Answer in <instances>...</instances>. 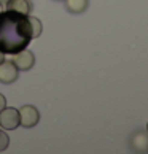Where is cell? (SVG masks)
Instances as JSON below:
<instances>
[{"instance_id": "cell-12", "label": "cell", "mask_w": 148, "mask_h": 154, "mask_svg": "<svg viewBox=\"0 0 148 154\" xmlns=\"http://www.w3.org/2000/svg\"><path fill=\"white\" fill-rule=\"evenodd\" d=\"M3 60H5V53H3V51H0V64H2Z\"/></svg>"}, {"instance_id": "cell-1", "label": "cell", "mask_w": 148, "mask_h": 154, "mask_svg": "<svg viewBox=\"0 0 148 154\" xmlns=\"http://www.w3.org/2000/svg\"><path fill=\"white\" fill-rule=\"evenodd\" d=\"M32 40L30 22L27 14L11 10L0 13V51L5 54H14L27 48Z\"/></svg>"}, {"instance_id": "cell-7", "label": "cell", "mask_w": 148, "mask_h": 154, "mask_svg": "<svg viewBox=\"0 0 148 154\" xmlns=\"http://www.w3.org/2000/svg\"><path fill=\"white\" fill-rule=\"evenodd\" d=\"M7 10L16 11V13H21V14H29L32 10V3L30 0H8Z\"/></svg>"}, {"instance_id": "cell-11", "label": "cell", "mask_w": 148, "mask_h": 154, "mask_svg": "<svg viewBox=\"0 0 148 154\" xmlns=\"http://www.w3.org/2000/svg\"><path fill=\"white\" fill-rule=\"evenodd\" d=\"M5 106H7V99H5V97L0 94V111H2Z\"/></svg>"}, {"instance_id": "cell-8", "label": "cell", "mask_w": 148, "mask_h": 154, "mask_svg": "<svg viewBox=\"0 0 148 154\" xmlns=\"http://www.w3.org/2000/svg\"><path fill=\"white\" fill-rule=\"evenodd\" d=\"M65 8L73 14H80L88 8V0H65Z\"/></svg>"}, {"instance_id": "cell-6", "label": "cell", "mask_w": 148, "mask_h": 154, "mask_svg": "<svg viewBox=\"0 0 148 154\" xmlns=\"http://www.w3.org/2000/svg\"><path fill=\"white\" fill-rule=\"evenodd\" d=\"M131 148L137 152L148 151V132H135L131 137Z\"/></svg>"}, {"instance_id": "cell-9", "label": "cell", "mask_w": 148, "mask_h": 154, "mask_svg": "<svg viewBox=\"0 0 148 154\" xmlns=\"http://www.w3.org/2000/svg\"><path fill=\"white\" fill-rule=\"evenodd\" d=\"M27 18H29V22H30L32 38L40 37V35H42V30H43V26H42V22H40V19L35 18V16H29V14H27Z\"/></svg>"}, {"instance_id": "cell-13", "label": "cell", "mask_w": 148, "mask_h": 154, "mask_svg": "<svg viewBox=\"0 0 148 154\" xmlns=\"http://www.w3.org/2000/svg\"><path fill=\"white\" fill-rule=\"evenodd\" d=\"M3 10H5V8H3V3H2V2H0V13H2V11H3Z\"/></svg>"}, {"instance_id": "cell-2", "label": "cell", "mask_w": 148, "mask_h": 154, "mask_svg": "<svg viewBox=\"0 0 148 154\" xmlns=\"http://www.w3.org/2000/svg\"><path fill=\"white\" fill-rule=\"evenodd\" d=\"M19 125L22 127H33V125H37L38 121H40V113L35 106L32 105H24L19 108Z\"/></svg>"}, {"instance_id": "cell-15", "label": "cell", "mask_w": 148, "mask_h": 154, "mask_svg": "<svg viewBox=\"0 0 148 154\" xmlns=\"http://www.w3.org/2000/svg\"><path fill=\"white\" fill-rule=\"evenodd\" d=\"M146 132H148V124H146Z\"/></svg>"}, {"instance_id": "cell-10", "label": "cell", "mask_w": 148, "mask_h": 154, "mask_svg": "<svg viewBox=\"0 0 148 154\" xmlns=\"http://www.w3.org/2000/svg\"><path fill=\"white\" fill-rule=\"evenodd\" d=\"M10 145V138L8 135L3 132V130H0V151H5Z\"/></svg>"}, {"instance_id": "cell-5", "label": "cell", "mask_w": 148, "mask_h": 154, "mask_svg": "<svg viewBox=\"0 0 148 154\" xmlns=\"http://www.w3.org/2000/svg\"><path fill=\"white\" fill-rule=\"evenodd\" d=\"M18 73L19 70L16 68V65L13 64V60H3L0 64V83L3 84H10L18 79Z\"/></svg>"}, {"instance_id": "cell-4", "label": "cell", "mask_w": 148, "mask_h": 154, "mask_svg": "<svg viewBox=\"0 0 148 154\" xmlns=\"http://www.w3.org/2000/svg\"><path fill=\"white\" fill-rule=\"evenodd\" d=\"M13 64L16 65L18 70H30L35 64V57H33V53L29 49H21L18 53L13 54Z\"/></svg>"}, {"instance_id": "cell-3", "label": "cell", "mask_w": 148, "mask_h": 154, "mask_svg": "<svg viewBox=\"0 0 148 154\" xmlns=\"http://www.w3.org/2000/svg\"><path fill=\"white\" fill-rule=\"evenodd\" d=\"M19 125V111L16 108L5 106L0 111V127L5 130H14Z\"/></svg>"}, {"instance_id": "cell-14", "label": "cell", "mask_w": 148, "mask_h": 154, "mask_svg": "<svg viewBox=\"0 0 148 154\" xmlns=\"http://www.w3.org/2000/svg\"><path fill=\"white\" fill-rule=\"evenodd\" d=\"M0 2H8V0H0Z\"/></svg>"}]
</instances>
